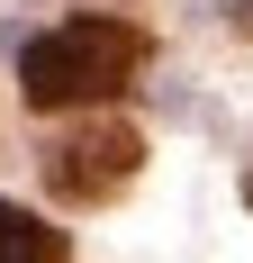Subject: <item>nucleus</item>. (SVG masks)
<instances>
[{
	"label": "nucleus",
	"instance_id": "obj_1",
	"mask_svg": "<svg viewBox=\"0 0 253 263\" xmlns=\"http://www.w3.org/2000/svg\"><path fill=\"white\" fill-rule=\"evenodd\" d=\"M136 64H145V27H126V18H64L46 36H27L18 91H27V109H81V100L126 91Z\"/></svg>",
	"mask_w": 253,
	"mask_h": 263
},
{
	"label": "nucleus",
	"instance_id": "obj_3",
	"mask_svg": "<svg viewBox=\"0 0 253 263\" xmlns=\"http://www.w3.org/2000/svg\"><path fill=\"white\" fill-rule=\"evenodd\" d=\"M0 263H64V227H46L36 209L0 200Z\"/></svg>",
	"mask_w": 253,
	"mask_h": 263
},
{
	"label": "nucleus",
	"instance_id": "obj_2",
	"mask_svg": "<svg viewBox=\"0 0 253 263\" xmlns=\"http://www.w3.org/2000/svg\"><path fill=\"white\" fill-rule=\"evenodd\" d=\"M136 163H145V136L126 118H91V127H64L46 145V182H54V200H109L136 182Z\"/></svg>",
	"mask_w": 253,
	"mask_h": 263
},
{
	"label": "nucleus",
	"instance_id": "obj_4",
	"mask_svg": "<svg viewBox=\"0 0 253 263\" xmlns=\"http://www.w3.org/2000/svg\"><path fill=\"white\" fill-rule=\"evenodd\" d=\"M244 200H253V173H244Z\"/></svg>",
	"mask_w": 253,
	"mask_h": 263
}]
</instances>
